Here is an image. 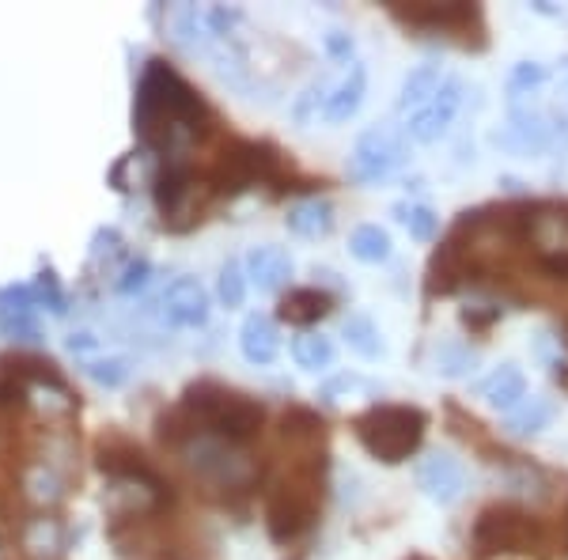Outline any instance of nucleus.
<instances>
[{
    "mask_svg": "<svg viewBox=\"0 0 568 560\" xmlns=\"http://www.w3.org/2000/svg\"><path fill=\"white\" fill-rule=\"evenodd\" d=\"M0 334H4L8 342H39V323H34V310L0 315Z\"/></svg>",
    "mask_w": 568,
    "mask_h": 560,
    "instance_id": "nucleus-33",
    "label": "nucleus"
},
{
    "mask_svg": "<svg viewBox=\"0 0 568 560\" xmlns=\"http://www.w3.org/2000/svg\"><path fill=\"white\" fill-rule=\"evenodd\" d=\"M425 428L428 417L417 406H390V401H375L353 417V436L383 466H398L409 455H417Z\"/></svg>",
    "mask_w": 568,
    "mask_h": 560,
    "instance_id": "nucleus-4",
    "label": "nucleus"
},
{
    "mask_svg": "<svg viewBox=\"0 0 568 560\" xmlns=\"http://www.w3.org/2000/svg\"><path fill=\"white\" fill-rule=\"evenodd\" d=\"M281 439L292 458H326V420L315 409L292 406L281 417Z\"/></svg>",
    "mask_w": 568,
    "mask_h": 560,
    "instance_id": "nucleus-13",
    "label": "nucleus"
},
{
    "mask_svg": "<svg viewBox=\"0 0 568 560\" xmlns=\"http://www.w3.org/2000/svg\"><path fill=\"white\" fill-rule=\"evenodd\" d=\"M565 530H568V511H565Z\"/></svg>",
    "mask_w": 568,
    "mask_h": 560,
    "instance_id": "nucleus-44",
    "label": "nucleus"
},
{
    "mask_svg": "<svg viewBox=\"0 0 568 560\" xmlns=\"http://www.w3.org/2000/svg\"><path fill=\"white\" fill-rule=\"evenodd\" d=\"M240 348L251 364H273L281 353V334L270 315H246L240 326Z\"/></svg>",
    "mask_w": 568,
    "mask_h": 560,
    "instance_id": "nucleus-20",
    "label": "nucleus"
},
{
    "mask_svg": "<svg viewBox=\"0 0 568 560\" xmlns=\"http://www.w3.org/2000/svg\"><path fill=\"white\" fill-rule=\"evenodd\" d=\"M364 91H368V72H364V65H349V72H345V80L337 84L329 95L323 99V118L326 122H334V125H342V122H349V118L361 110L364 103Z\"/></svg>",
    "mask_w": 568,
    "mask_h": 560,
    "instance_id": "nucleus-19",
    "label": "nucleus"
},
{
    "mask_svg": "<svg viewBox=\"0 0 568 560\" xmlns=\"http://www.w3.org/2000/svg\"><path fill=\"white\" fill-rule=\"evenodd\" d=\"M84 371H88V379L99 383V387L114 390L130 379V360H122V356H103V360H88Z\"/></svg>",
    "mask_w": 568,
    "mask_h": 560,
    "instance_id": "nucleus-32",
    "label": "nucleus"
},
{
    "mask_svg": "<svg viewBox=\"0 0 568 560\" xmlns=\"http://www.w3.org/2000/svg\"><path fill=\"white\" fill-rule=\"evenodd\" d=\"M409 160V136L406 130H394V125H372L361 133L353 149L349 179L353 182H379L387 179Z\"/></svg>",
    "mask_w": 568,
    "mask_h": 560,
    "instance_id": "nucleus-8",
    "label": "nucleus"
},
{
    "mask_svg": "<svg viewBox=\"0 0 568 560\" xmlns=\"http://www.w3.org/2000/svg\"><path fill=\"white\" fill-rule=\"evenodd\" d=\"M292 360L304 367V371H326L334 364V342L326 334L304 329V334L292 337Z\"/></svg>",
    "mask_w": 568,
    "mask_h": 560,
    "instance_id": "nucleus-25",
    "label": "nucleus"
},
{
    "mask_svg": "<svg viewBox=\"0 0 568 560\" xmlns=\"http://www.w3.org/2000/svg\"><path fill=\"white\" fill-rule=\"evenodd\" d=\"M152 194H155V208L163 213V220L175 224L190 208V201H194V171H190V163H163L152 179Z\"/></svg>",
    "mask_w": 568,
    "mask_h": 560,
    "instance_id": "nucleus-14",
    "label": "nucleus"
},
{
    "mask_svg": "<svg viewBox=\"0 0 568 560\" xmlns=\"http://www.w3.org/2000/svg\"><path fill=\"white\" fill-rule=\"evenodd\" d=\"M213 125V114L201 95L179 77L168 61H149L136 84L133 130L163 163H186L190 144L201 141Z\"/></svg>",
    "mask_w": 568,
    "mask_h": 560,
    "instance_id": "nucleus-1",
    "label": "nucleus"
},
{
    "mask_svg": "<svg viewBox=\"0 0 568 560\" xmlns=\"http://www.w3.org/2000/svg\"><path fill=\"white\" fill-rule=\"evenodd\" d=\"M417 489L439 508L455 503L466 489V470L452 451H428L417 466Z\"/></svg>",
    "mask_w": 568,
    "mask_h": 560,
    "instance_id": "nucleus-10",
    "label": "nucleus"
},
{
    "mask_svg": "<svg viewBox=\"0 0 568 560\" xmlns=\"http://www.w3.org/2000/svg\"><path fill=\"white\" fill-rule=\"evenodd\" d=\"M444 88V77H439L436 61H425L402 80V95H398V110H425L436 99V91Z\"/></svg>",
    "mask_w": 568,
    "mask_h": 560,
    "instance_id": "nucleus-23",
    "label": "nucleus"
},
{
    "mask_svg": "<svg viewBox=\"0 0 568 560\" xmlns=\"http://www.w3.org/2000/svg\"><path fill=\"white\" fill-rule=\"evenodd\" d=\"M409 560H428V557H409Z\"/></svg>",
    "mask_w": 568,
    "mask_h": 560,
    "instance_id": "nucleus-45",
    "label": "nucleus"
},
{
    "mask_svg": "<svg viewBox=\"0 0 568 560\" xmlns=\"http://www.w3.org/2000/svg\"><path fill=\"white\" fill-rule=\"evenodd\" d=\"M175 451L197 477L220 485V489H251L258 481V466L243 455V447L227 444L213 431H190Z\"/></svg>",
    "mask_w": 568,
    "mask_h": 560,
    "instance_id": "nucleus-6",
    "label": "nucleus"
},
{
    "mask_svg": "<svg viewBox=\"0 0 568 560\" xmlns=\"http://www.w3.org/2000/svg\"><path fill=\"white\" fill-rule=\"evenodd\" d=\"M497 318H500V307H493V303H478V307L463 310V326H470V329H485L497 323Z\"/></svg>",
    "mask_w": 568,
    "mask_h": 560,
    "instance_id": "nucleus-37",
    "label": "nucleus"
},
{
    "mask_svg": "<svg viewBox=\"0 0 568 560\" xmlns=\"http://www.w3.org/2000/svg\"><path fill=\"white\" fill-rule=\"evenodd\" d=\"M216 296H220L224 307H243V299H246V269L235 258H227L224 265H220Z\"/></svg>",
    "mask_w": 568,
    "mask_h": 560,
    "instance_id": "nucleus-30",
    "label": "nucleus"
},
{
    "mask_svg": "<svg viewBox=\"0 0 568 560\" xmlns=\"http://www.w3.org/2000/svg\"><path fill=\"white\" fill-rule=\"evenodd\" d=\"M349 251L356 262H368V265H379L390 258V235L383 232L379 224H361L356 232L349 235Z\"/></svg>",
    "mask_w": 568,
    "mask_h": 560,
    "instance_id": "nucleus-27",
    "label": "nucleus"
},
{
    "mask_svg": "<svg viewBox=\"0 0 568 560\" xmlns=\"http://www.w3.org/2000/svg\"><path fill=\"white\" fill-rule=\"evenodd\" d=\"M160 315L171 326H205L209 318V292L201 288L194 277H179L163 288L160 296Z\"/></svg>",
    "mask_w": 568,
    "mask_h": 560,
    "instance_id": "nucleus-12",
    "label": "nucleus"
},
{
    "mask_svg": "<svg viewBox=\"0 0 568 560\" xmlns=\"http://www.w3.org/2000/svg\"><path fill=\"white\" fill-rule=\"evenodd\" d=\"M561 342H565V348H568V315H565V323H561Z\"/></svg>",
    "mask_w": 568,
    "mask_h": 560,
    "instance_id": "nucleus-42",
    "label": "nucleus"
},
{
    "mask_svg": "<svg viewBox=\"0 0 568 560\" xmlns=\"http://www.w3.org/2000/svg\"><path fill=\"white\" fill-rule=\"evenodd\" d=\"M542 80H546V69L538 65V61H519L516 72H511V91H516V95H527V91H535Z\"/></svg>",
    "mask_w": 568,
    "mask_h": 560,
    "instance_id": "nucleus-34",
    "label": "nucleus"
},
{
    "mask_svg": "<svg viewBox=\"0 0 568 560\" xmlns=\"http://www.w3.org/2000/svg\"><path fill=\"white\" fill-rule=\"evenodd\" d=\"M342 337H345V345H349L356 356H364V360H379V356H383L379 326H375L368 315H349V318H345Z\"/></svg>",
    "mask_w": 568,
    "mask_h": 560,
    "instance_id": "nucleus-26",
    "label": "nucleus"
},
{
    "mask_svg": "<svg viewBox=\"0 0 568 560\" xmlns=\"http://www.w3.org/2000/svg\"><path fill=\"white\" fill-rule=\"evenodd\" d=\"M474 553L478 557H508V553H538L542 557L549 549V527L538 516H530L527 508L516 503H493L474 519Z\"/></svg>",
    "mask_w": 568,
    "mask_h": 560,
    "instance_id": "nucleus-5",
    "label": "nucleus"
},
{
    "mask_svg": "<svg viewBox=\"0 0 568 560\" xmlns=\"http://www.w3.org/2000/svg\"><path fill=\"white\" fill-rule=\"evenodd\" d=\"M470 281V269H466V258L463 251L455 246V238L439 243L428 258V269H425V296L436 299V296H452L455 288Z\"/></svg>",
    "mask_w": 568,
    "mask_h": 560,
    "instance_id": "nucleus-16",
    "label": "nucleus"
},
{
    "mask_svg": "<svg viewBox=\"0 0 568 560\" xmlns=\"http://www.w3.org/2000/svg\"><path fill=\"white\" fill-rule=\"evenodd\" d=\"M149 277H152V265L144 262V258H133V262L122 269V281H118V292H125V296H130V292L144 288V284H149Z\"/></svg>",
    "mask_w": 568,
    "mask_h": 560,
    "instance_id": "nucleus-36",
    "label": "nucleus"
},
{
    "mask_svg": "<svg viewBox=\"0 0 568 560\" xmlns=\"http://www.w3.org/2000/svg\"><path fill=\"white\" fill-rule=\"evenodd\" d=\"M554 417H557V406H554V398H527L519 409H511V417L504 420V431L508 436H538L542 428L554 425Z\"/></svg>",
    "mask_w": 568,
    "mask_h": 560,
    "instance_id": "nucleus-24",
    "label": "nucleus"
},
{
    "mask_svg": "<svg viewBox=\"0 0 568 560\" xmlns=\"http://www.w3.org/2000/svg\"><path fill=\"white\" fill-rule=\"evenodd\" d=\"M478 398L489 401L493 409H519L527 401V375L516 364H500L493 375L478 383Z\"/></svg>",
    "mask_w": 568,
    "mask_h": 560,
    "instance_id": "nucleus-18",
    "label": "nucleus"
},
{
    "mask_svg": "<svg viewBox=\"0 0 568 560\" xmlns=\"http://www.w3.org/2000/svg\"><path fill=\"white\" fill-rule=\"evenodd\" d=\"M398 216H402L406 232L414 235L417 243H433V238L439 235V216L428 205H402Z\"/></svg>",
    "mask_w": 568,
    "mask_h": 560,
    "instance_id": "nucleus-31",
    "label": "nucleus"
},
{
    "mask_svg": "<svg viewBox=\"0 0 568 560\" xmlns=\"http://www.w3.org/2000/svg\"><path fill=\"white\" fill-rule=\"evenodd\" d=\"M326 458H292L288 474L265 496V530L277 546H292L315 527L323 503Z\"/></svg>",
    "mask_w": 568,
    "mask_h": 560,
    "instance_id": "nucleus-2",
    "label": "nucleus"
},
{
    "mask_svg": "<svg viewBox=\"0 0 568 560\" xmlns=\"http://www.w3.org/2000/svg\"><path fill=\"white\" fill-rule=\"evenodd\" d=\"M0 560H8V557H4V546H0Z\"/></svg>",
    "mask_w": 568,
    "mask_h": 560,
    "instance_id": "nucleus-43",
    "label": "nucleus"
},
{
    "mask_svg": "<svg viewBox=\"0 0 568 560\" xmlns=\"http://www.w3.org/2000/svg\"><path fill=\"white\" fill-rule=\"evenodd\" d=\"M433 364L439 375H447V379H463V375H470L474 367H478V353L463 342H439L433 348Z\"/></svg>",
    "mask_w": 568,
    "mask_h": 560,
    "instance_id": "nucleus-28",
    "label": "nucleus"
},
{
    "mask_svg": "<svg viewBox=\"0 0 568 560\" xmlns=\"http://www.w3.org/2000/svg\"><path fill=\"white\" fill-rule=\"evenodd\" d=\"M334 310V296L323 288H292L288 296L281 299V323L288 326H315L318 318H326Z\"/></svg>",
    "mask_w": 568,
    "mask_h": 560,
    "instance_id": "nucleus-21",
    "label": "nucleus"
},
{
    "mask_svg": "<svg viewBox=\"0 0 568 560\" xmlns=\"http://www.w3.org/2000/svg\"><path fill=\"white\" fill-rule=\"evenodd\" d=\"M243 269H246V281L258 292H265V296L281 292L284 284L292 281V258L284 246H254V251L246 254Z\"/></svg>",
    "mask_w": 568,
    "mask_h": 560,
    "instance_id": "nucleus-17",
    "label": "nucleus"
},
{
    "mask_svg": "<svg viewBox=\"0 0 568 560\" xmlns=\"http://www.w3.org/2000/svg\"><path fill=\"white\" fill-rule=\"evenodd\" d=\"M292 235L300 238H323L334 232V205L326 197H307V201H296L284 216Z\"/></svg>",
    "mask_w": 568,
    "mask_h": 560,
    "instance_id": "nucleus-22",
    "label": "nucleus"
},
{
    "mask_svg": "<svg viewBox=\"0 0 568 560\" xmlns=\"http://www.w3.org/2000/svg\"><path fill=\"white\" fill-rule=\"evenodd\" d=\"M459 103H463V80H455V77L444 80V88L436 91L433 103L409 118L406 136H409V141H417V144L439 141V136L447 133V125L455 122V114H459Z\"/></svg>",
    "mask_w": 568,
    "mask_h": 560,
    "instance_id": "nucleus-11",
    "label": "nucleus"
},
{
    "mask_svg": "<svg viewBox=\"0 0 568 560\" xmlns=\"http://www.w3.org/2000/svg\"><path fill=\"white\" fill-rule=\"evenodd\" d=\"M179 409L190 417L194 431H213V436L227 439V444H235V447H246L251 439H258L265 425V406L258 398L227 390L209 379L186 387Z\"/></svg>",
    "mask_w": 568,
    "mask_h": 560,
    "instance_id": "nucleus-3",
    "label": "nucleus"
},
{
    "mask_svg": "<svg viewBox=\"0 0 568 560\" xmlns=\"http://www.w3.org/2000/svg\"><path fill=\"white\" fill-rule=\"evenodd\" d=\"M527 251L538 269L554 281H568V208L538 205L527 224Z\"/></svg>",
    "mask_w": 568,
    "mask_h": 560,
    "instance_id": "nucleus-9",
    "label": "nucleus"
},
{
    "mask_svg": "<svg viewBox=\"0 0 568 560\" xmlns=\"http://www.w3.org/2000/svg\"><path fill=\"white\" fill-rule=\"evenodd\" d=\"M342 390H372V383H364L361 379V375H342V379H334V383H329V387L323 390V398L326 401H337V394H342Z\"/></svg>",
    "mask_w": 568,
    "mask_h": 560,
    "instance_id": "nucleus-38",
    "label": "nucleus"
},
{
    "mask_svg": "<svg viewBox=\"0 0 568 560\" xmlns=\"http://www.w3.org/2000/svg\"><path fill=\"white\" fill-rule=\"evenodd\" d=\"M326 50H329V58L345 61L353 53V39H349V34H342V31H329L326 34Z\"/></svg>",
    "mask_w": 568,
    "mask_h": 560,
    "instance_id": "nucleus-39",
    "label": "nucleus"
},
{
    "mask_svg": "<svg viewBox=\"0 0 568 560\" xmlns=\"http://www.w3.org/2000/svg\"><path fill=\"white\" fill-rule=\"evenodd\" d=\"M23 489H27V496H31L34 503H42V508H53V503L65 496V481H61L53 466L39 462V466H31V470L23 474Z\"/></svg>",
    "mask_w": 568,
    "mask_h": 560,
    "instance_id": "nucleus-29",
    "label": "nucleus"
},
{
    "mask_svg": "<svg viewBox=\"0 0 568 560\" xmlns=\"http://www.w3.org/2000/svg\"><path fill=\"white\" fill-rule=\"evenodd\" d=\"M69 348H72V353H88V348H95V337H91V334H72Z\"/></svg>",
    "mask_w": 568,
    "mask_h": 560,
    "instance_id": "nucleus-40",
    "label": "nucleus"
},
{
    "mask_svg": "<svg viewBox=\"0 0 568 560\" xmlns=\"http://www.w3.org/2000/svg\"><path fill=\"white\" fill-rule=\"evenodd\" d=\"M387 12L398 23L414 27V31H428V34H459L463 45H470V34L481 39V8L466 4V0H390ZM485 42V39H481Z\"/></svg>",
    "mask_w": 568,
    "mask_h": 560,
    "instance_id": "nucleus-7",
    "label": "nucleus"
},
{
    "mask_svg": "<svg viewBox=\"0 0 568 560\" xmlns=\"http://www.w3.org/2000/svg\"><path fill=\"white\" fill-rule=\"evenodd\" d=\"M20 549L27 560H61L69 549V530L53 516H31L20 522Z\"/></svg>",
    "mask_w": 568,
    "mask_h": 560,
    "instance_id": "nucleus-15",
    "label": "nucleus"
},
{
    "mask_svg": "<svg viewBox=\"0 0 568 560\" xmlns=\"http://www.w3.org/2000/svg\"><path fill=\"white\" fill-rule=\"evenodd\" d=\"M31 288H34V299H39V307L45 303V307H50L53 315H61V310H65V296H61V288H58V281H53V273H42V277L34 281Z\"/></svg>",
    "mask_w": 568,
    "mask_h": 560,
    "instance_id": "nucleus-35",
    "label": "nucleus"
},
{
    "mask_svg": "<svg viewBox=\"0 0 568 560\" xmlns=\"http://www.w3.org/2000/svg\"><path fill=\"white\" fill-rule=\"evenodd\" d=\"M535 12H542V16H561V8H549L546 0H538V4H530Z\"/></svg>",
    "mask_w": 568,
    "mask_h": 560,
    "instance_id": "nucleus-41",
    "label": "nucleus"
}]
</instances>
